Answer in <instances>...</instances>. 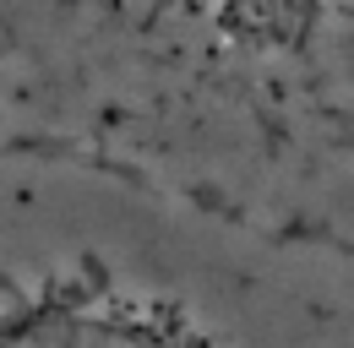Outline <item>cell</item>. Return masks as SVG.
Returning <instances> with one entry per match:
<instances>
[{
  "instance_id": "cell-1",
  "label": "cell",
  "mask_w": 354,
  "mask_h": 348,
  "mask_svg": "<svg viewBox=\"0 0 354 348\" xmlns=\"http://www.w3.org/2000/svg\"><path fill=\"white\" fill-rule=\"evenodd\" d=\"M0 130L354 245V0H0Z\"/></svg>"
},
{
  "instance_id": "cell-2",
  "label": "cell",
  "mask_w": 354,
  "mask_h": 348,
  "mask_svg": "<svg viewBox=\"0 0 354 348\" xmlns=\"http://www.w3.org/2000/svg\"><path fill=\"white\" fill-rule=\"evenodd\" d=\"M0 348H354V245L0 130Z\"/></svg>"
}]
</instances>
